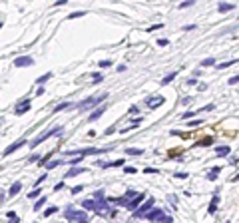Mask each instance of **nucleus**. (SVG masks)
<instances>
[{
	"mask_svg": "<svg viewBox=\"0 0 239 223\" xmlns=\"http://www.w3.org/2000/svg\"><path fill=\"white\" fill-rule=\"evenodd\" d=\"M106 98H108V94H102L100 98H88V100H82V102H80L76 108H78V110H84V108H92V106H96L98 102H104Z\"/></svg>",
	"mask_w": 239,
	"mask_h": 223,
	"instance_id": "nucleus-1",
	"label": "nucleus"
},
{
	"mask_svg": "<svg viewBox=\"0 0 239 223\" xmlns=\"http://www.w3.org/2000/svg\"><path fill=\"white\" fill-rule=\"evenodd\" d=\"M56 133H62V128H58V129H50V132H46V133H42V136H38L36 140H32V141H30V148L34 149L38 144H42L44 140H48L50 136H56Z\"/></svg>",
	"mask_w": 239,
	"mask_h": 223,
	"instance_id": "nucleus-2",
	"label": "nucleus"
},
{
	"mask_svg": "<svg viewBox=\"0 0 239 223\" xmlns=\"http://www.w3.org/2000/svg\"><path fill=\"white\" fill-rule=\"evenodd\" d=\"M153 203H156V201H153V197H149V199H145V201H144V205L136 209V215H137V217H144L145 213H149V211H152V209H153Z\"/></svg>",
	"mask_w": 239,
	"mask_h": 223,
	"instance_id": "nucleus-3",
	"label": "nucleus"
},
{
	"mask_svg": "<svg viewBox=\"0 0 239 223\" xmlns=\"http://www.w3.org/2000/svg\"><path fill=\"white\" fill-rule=\"evenodd\" d=\"M66 217L78 221V223H86V211H74V209H68V211H66Z\"/></svg>",
	"mask_w": 239,
	"mask_h": 223,
	"instance_id": "nucleus-4",
	"label": "nucleus"
},
{
	"mask_svg": "<svg viewBox=\"0 0 239 223\" xmlns=\"http://www.w3.org/2000/svg\"><path fill=\"white\" fill-rule=\"evenodd\" d=\"M144 217H145V219H149V221H163V219H165V215H163L161 209H153V211L145 213Z\"/></svg>",
	"mask_w": 239,
	"mask_h": 223,
	"instance_id": "nucleus-5",
	"label": "nucleus"
},
{
	"mask_svg": "<svg viewBox=\"0 0 239 223\" xmlns=\"http://www.w3.org/2000/svg\"><path fill=\"white\" fill-rule=\"evenodd\" d=\"M18 68H22V66H32L34 64V60H32L30 56H20V58H16V62H14Z\"/></svg>",
	"mask_w": 239,
	"mask_h": 223,
	"instance_id": "nucleus-6",
	"label": "nucleus"
},
{
	"mask_svg": "<svg viewBox=\"0 0 239 223\" xmlns=\"http://www.w3.org/2000/svg\"><path fill=\"white\" fill-rule=\"evenodd\" d=\"M141 201H144V193H140V195H136V197H133V199H129L128 203H125V207H128V209H136L137 205L141 203Z\"/></svg>",
	"mask_w": 239,
	"mask_h": 223,
	"instance_id": "nucleus-7",
	"label": "nucleus"
},
{
	"mask_svg": "<svg viewBox=\"0 0 239 223\" xmlns=\"http://www.w3.org/2000/svg\"><path fill=\"white\" fill-rule=\"evenodd\" d=\"M24 141H26V140H18V141H14L12 145H8V148L4 149V155H8V153H14V151L18 149L20 145H24Z\"/></svg>",
	"mask_w": 239,
	"mask_h": 223,
	"instance_id": "nucleus-8",
	"label": "nucleus"
},
{
	"mask_svg": "<svg viewBox=\"0 0 239 223\" xmlns=\"http://www.w3.org/2000/svg\"><path fill=\"white\" fill-rule=\"evenodd\" d=\"M30 110V100H26V102L18 104V108H16V116H22V113H26Z\"/></svg>",
	"mask_w": 239,
	"mask_h": 223,
	"instance_id": "nucleus-9",
	"label": "nucleus"
},
{
	"mask_svg": "<svg viewBox=\"0 0 239 223\" xmlns=\"http://www.w3.org/2000/svg\"><path fill=\"white\" fill-rule=\"evenodd\" d=\"M82 209L84 211H96V201L94 199H84L82 201Z\"/></svg>",
	"mask_w": 239,
	"mask_h": 223,
	"instance_id": "nucleus-10",
	"label": "nucleus"
},
{
	"mask_svg": "<svg viewBox=\"0 0 239 223\" xmlns=\"http://www.w3.org/2000/svg\"><path fill=\"white\" fill-rule=\"evenodd\" d=\"M80 173H88L84 167H72V169L66 173V177H76V175H80Z\"/></svg>",
	"mask_w": 239,
	"mask_h": 223,
	"instance_id": "nucleus-11",
	"label": "nucleus"
},
{
	"mask_svg": "<svg viewBox=\"0 0 239 223\" xmlns=\"http://www.w3.org/2000/svg\"><path fill=\"white\" fill-rule=\"evenodd\" d=\"M96 211H98L100 215H108V213H110V209H108V205L102 201V203H96Z\"/></svg>",
	"mask_w": 239,
	"mask_h": 223,
	"instance_id": "nucleus-12",
	"label": "nucleus"
},
{
	"mask_svg": "<svg viewBox=\"0 0 239 223\" xmlns=\"http://www.w3.org/2000/svg\"><path fill=\"white\" fill-rule=\"evenodd\" d=\"M104 112H106V106H100V108H96V112L94 113H92V116H90V121H94V120H98V117L100 116H102V113Z\"/></svg>",
	"mask_w": 239,
	"mask_h": 223,
	"instance_id": "nucleus-13",
	"label": "nucleus"
},
{
	"mask_svg": "<svg viewBox=\"0 0 239 223\" xmlns=\"http://www.w3.org/2000/svg\"><path fill=\"white\" fill-rule=\"evenodd\" d=\"M20 189H22V183H20V181H16V183H12V187H10V193H8V195H16V193H18L20 191Z\"/></svg>",
	"mask_w": 239,
	"mask_h": 223,
	"instance_id": "nucleus-14",
	"label": "nucleus"
},
{
	"mask_svg": "<svg viewBox=\"0 0 239 223\" xmlns=\"http://www.w3.org/2000/svg\"><path fill=\"white\" fill-rule=\"evenodd\" d=\"M215 153H217V155H227V153H231V148H227V145H221V148L215 149Z\"/></svg>",
	"mask_w": 239,
	"mask_h": 223,
	"instance_id": "nucleus-15",
	"label": "nucleus"
},
{
	"mask_svg": "<svg viewBox=\"0 0 239 223\" xmlns=\"http://www.w3.org/2000/svg\"><path fill=\"white\" fill-rule=\"evenodd\" d=\"M125 153H128V155H141V153H144V149H140V148H128V149H125Z\"/></svg>",
	"mask_w": 239,
	"mask_h": 223,
	"instance_id": "nucleus-16",
	"label": "nucleus"
},
{
	"mask_svg": "<svg viewBox=\"0 0 239 223\" xmlns=\"http://www.w3.org/2000/svg\"><path fill=\"white\" fill-rule=\"evenodd\" d=\"M219 171H221V167H213L211 171H209V175H207V179H217V175H219Z\"/></svg>",
	"mask_w": 239,
	"mask_h": 223,
	"instance_id": "nucleus-17",
	"label": "nucleus"
},
{
	"mask_svg": "<svg viewBox=\"0 0 239 223\" xmlns=\"http://www.w3.org/2000/svg\"><path fill=\"white\" fill-rule=\"evenodd\" d=\"M217 203H219V197H213L211 199V205H209V213H215V209H217Z\"/></svg>",
	"mask_w": 239,
	"mask_h": 223,
	"instance_id": "nucleus-18",
	"label": "nucleus"
},
{
	"mask_svg": "<svg viewBox=\"0 0 239 223\" xmlns=\"http://www.w3.org/2000/svg\"><path fill=\"white\" fill-rule=\"evenodd\" d=\"M211 144H213V140H211V137H203V140H201V141H197L195 145H201V148H207V145H211Z\"/></svg>",
	"mask_w": 239,
	"mask_h": 223,
	"instance_id": "nucleus-19",
	"label": "nucleus"
},
{
	"mask_svg": "<svg viewBox=\"0 0 239 223\" xmlns=\"http://www.w3.org/2000/svg\"><path fill=\"white\" fill-rule=\"evenodd\" d=\"M231 8H235V4H219V12H227Z\"/></svg>",
	"mask_w": 239,
	"mask_h": 223,
	"instance_id": "nucleus-20",
	"label": "nucleus"
},
{
	"mask_svg": "<svg viewBox=\"0 0 239 223\" xmlns=\"http://www.w3.org/2000/svg\"><path fill=\"white\" fill-rule=\"evenodd\" d=\"M46 203V197H40V201H36V205H34V211H40V207Z\"/></svg>",
	"mask_w": 239,
	"mask_h": 223,
	"instance_id": "nucleus-21",
	"label": "nucleus"
},
{
	"mask_svg": "<svg viewBox=\"0 0 239 223\" xmlns=\"http://www.w3.org/2000/svg\"><path fill=\"white\" fill-rule=\"evenodd\" d=\"M173 78H175V72H171V74H167V76H165V78H163V80H161V84H169V82H171V80H173Z\"/></svg>",
	"mask_w": 239,
	"mask_h": 223,
	"instance_id": "nucleus-22",
	"label": "nucleus"
},
{
	"mask_svg": "<svg viewBox=\"0 0 239 223\" xmlns=\"http://www.w3.org/2000/svg\"><path fill=\"white\" fill-rule=\"evenodd\" d=\"M50 78H52V74H50V72H48V74H44L42 78H38V86H40V84H44L46 80H50Z\"/></svg>",
	"mask_w": 239,
	"mask_h": 223,
	"instance_id": "nucleus-23",
	"label": "nucleus"
},
{
	"mask_svg": "<svg viewBox=\"0 0 239 223\" xmlns=\"http://www.w3.org/2000/svg\"><path fill=\"white\" fill-rule=\"evenodd\" d=\"M124 171H125V173H137V169L132 167V165H124Z\"/></svg>",
	"mask_w": 239,
	"mask_h": 223,
	"instance_id": "nucleus-24",
	"label": "nucleus"
},
{
	"mask_svg": "<svg viewBox=\"0 0 239 223\" xmlns=\"http://www.w3.org/2000/svg\"><path fill=\"white\" fill-rule=\"evenodd\" d=\"M58 165H60V161H58V159H56V161H48V163H46V167H48V169H54V167H58Z\"/></svg>",
	"mask_w": 239,
	"mask_h": 223,
	"instance_id": "nucleus-25",
	"label": "nucleus"
},
{
	"mask_svg": "<svg viewBox=\"0 0 239 223\" xmlns=\"http://www.w3.org/2000/svg\"><path fill=\"white\" fill-rule=\"evenodd\" d=\"M72 104H68V102H64V104H60V106H56V112H62V110H66V108H70Z\"/></svg>",
	"mask_w": 239,
	"mask_h": 223,
	"instance_id": "nucleus-26",
	"label": "nucleus"
},
{
	"mask_svg": "<svg viewBox=\"0 0 239 223\" xmlns=\"http://www.w3.org/2000/svg\"><path fill=\"white\" fill-rule=\"evenodd\" d=\"M56 211H58L56 207H48V209H46V211H44V215H46V217H50V215H52V213H56Z\"/></svg>",
	"mask_w": 239,
	"mask_h": 223,
	"instance_id": "nucleus-27",
	"label": "nucleus"
},
{
	"mask_svg": "<svg viewBox=\"0 0 239 223\" xmlns=\"http://www.w3.org/2000/svg\"><path fill=\"white\" fill-rule=\"evenodd\" d=\"M110 66H112L110 60H102V62H100V68H110Z\"/></svg>",
	"mask_w": 239,
	"mask_h": 223,
	"instance_id": "nucleus-28",
	"label": "nucleus"
},
{
	"mask_svg": "<svg viewBox=\"0 0 239 223\" xmlns=\"http://www.w3.org/2000/svg\"><path fill=\"white\" fill-rule=\"evenodd\" d=\"M84 14H86V12H82V10H80V12H74V14H70L68 18H70V20H72V18H80V16H84Z\"/></svg>",
	"mask_w": 239,
	"mask_h": 223,
	"instance_id": "nucleus-29",
	"label": "nucleus"
},
{
	"mask_svg": "<svg viewBox=\"0 0 239 223\" xmlns=\"http://www.w3.org/2000/svg\"><path fill=\"white\" fill-rule=\"evenodd\" d=\"M38 195H40V189H34V191L28 193V197H30V199H34V197H38Z\"/></svg>",
	"mask_w": 239,
	"mask_h": 223,
	"instance_id": "nucleus-30",
	"label": "nucleus"
},
{
	"mask_svg": "<svg viewBox=\"0 0 239 223\" xmlns=\"http://www.w3.org/2000/svg\"><path fill=\"white\" fill-rule=\"evenodd\" d=\"M201 64H203V66H213V64H215V60H213V58H207V60H203Z\"/></svg>",
	"mask_w": 239,
	"mask_h": 223,
	"instance_id": "nucleus-31",
	"label": "nucleus"
},
{
	"mask_svg": "<svg viewBox=\"0 0 239 223\" xmlns=\"http://www.w3.org/2000/svg\"><path fill=\"white\" fill-rule=\"evenodd\" d=\"M181 117H183V120H191V117H193V112H185V113H181Z\"/></svg>",
	"mask_w": 239,
	"mask_h": 223,
	"instance_id": "nucleus-32",
	"label": "nucleus"
},
{
	"mask_svg": "<svg viewBox=\"0 0 239 223\" xmlns=\"http://www.w3.org/2000/svg\"><path fill=\"white\" fill-rule=\"evenodd\" d=\"M187 125H191V128H195V125H201V120H191Z\"/></svg>",
	"mask_w": 239,
	"mask_h": 223,
	"instance_id": "nucleus-33",
	"label": "nucleus"
},
{
	"mask_svg": "<svg viewBox=\"0 0 239 223\" xmlns=\"http://www.w3.org/2000/svg\"><path fill=\"white\" fill-rule=\"evenodd\" d=\"M201 110H203V112H211V110H215V106H213V104H207V106L201 108Z\"/></svg>",
	"mask_w": 239,
	"mask_h": 223,
	"instance_id": "nucleus-34",
	"label": "nucleus"
},
{
	"mask_svg": "<svg viewBox=\"0 0 239 223\" xmlns=\"http://www.w3.org/2000/svg\"><path fill=\"white\" fill-rule=\"evenodd\" d=\"M157 44H159V46H169V42H167L165 38H159V40H157Z\"/></svg>",
	"mask_w": 239,
	"mask_h": 223,
	"instance_id": "nucleus-35",
	"label": "nucleus"
},
{
	"mask_svg": "<svg viewBox=\"0 0 239 223\" xmlns=\"http://www.w3.org/2000/svg\"><path fill=\"white\" fill-rule=\"evenodd\" d=\"M92 78H94V82H100V80H102V74L96 72V74H92Z\"/></svg>",
	"mask_w": 239,
	"mask_h": 223,
	"instance_id": "nucleus-36",
	"label": "nucleus"
},
{
	"mask_svg": "<svg viewBox=\"0 0 239 223\" xmlns=\"http://www.w3.org/2000/svg\"><path fill=\"white\" fill-rule=\"evenodd\" d=\"M84 189V185H76V187H72V193H80Z\"/></svg>",
	"mask_w": 239,
	"mask_h": 223,
	"instance_id": "nucleus-37",
	"label": "nucleus"
},
{
	"mask_svg": "<svg viewBox=\"0 0 239 223\" xmlns=\"http://www.w3.org/2000/svg\"><path fill=\"white\" fill-rule=\"evenodd\" d=\"M144 173H157V169H156V167H148Z\"/></svg>",
	"mask_w": 239,
	"mask_h": 223,
	"instance_id": "nucleus-38",
	"label": "nucleus"
},
{
	"mask_svg": "<svg viewBox=\"0 0 239 223\" xmlns=\"http://www.w3.org/2000/svg\"><path fill=\"white\" fill-rule=\"evenodd\" d=\"M237 84V76H233V78H229V86H235Z\"/></svg>",
	"mask_w": 239,
	"mask_h": 223,
	"instance_id": "nucleus-39",
	"label": "nucleus"
},
{
	"mask_svg": "<svg viewBox=\"0 0 239 223\" xmlns=\"http://www.w3.org/2000/svg\"><path fill=\"white\" fill-rule=\"evenodd\" d=\"M94 197H96V199H102V197H104V191H96Z\"/></svg>",
	"mask_w": 239,
	"mask_h": 223,
	"instance_id": "nucleus-40",
	"label": "nucleus"
},
{
	"mask_svg": "<svg viewBox=\"0 0 239 223\" xmlns=\"http://www.w3.org/2000/svg\"><path fill=\"white\" fill-rule=\"evenodd\" d=\"M137 112H140V110H137V106H132V108H129V113H137Z\"/></svg>",
	"mask_w": 239,
	"mask_h": 223,
	"instance_id": "nucleus-41",
	"label": "nucleus"
},
{
	"mask_svg": "<svg viewBox=\"0 0 239 223\" xmlns=\"http://www.w3.org/2000/svg\"><path fill=\"white\" fill-rule=\"evenodd\" d=\"M114 132H116V128H108L106 129V136H110V133H114Z\"/></svg>",
	"mask_w": 239,
	"mask_h": 223,
	"instance_id": "nucleus-42",
	"label": "nucleus"
},
{
	"mask_svg": "<svg viewBox=\"0 0 239 223\" xmlns=\"http://www.w3.org/2000/svg\"><path fill=\"white\" fill-rule=\"evenodd\" d=\"M187 6H191V2H181L179 4V8H187Z\"/></svg>",
	"mask_w": 239,
	"mask_h": 223,
	"instance_id": "nucleus-43",
	"label": "nucleus"
},
{
	"mask_svg": "<svg viewBox=\"0 0 239 223\" xmlns=\"http://www.w3.org/2000/svg\"><path fill=\"white\" fill-rule=\"evenodd\" d=\"M44 179H46V173H44V175H40V179H38V181H36V185H40V183L44 181Z\"/></svg>",
	"mask_w": 239,
	"mask_h": 223,
	"instance_id": "nucleus-44",
	"label": "nucleus"
}]
</instances>
